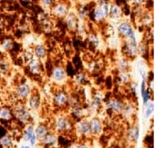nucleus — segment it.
I'll return each instance as SVG.
<instances>
[{
	"label": "nucleus",
	"mask_w": 156,
	"mask_h": 148,
	"mask_svg": "<svg viewBox=\"0 0 156 148\" xmlns=\"http://www.w3.org/2000/svg\"><path fill=\"white\" fill-rule=\"evenodd\" d=\"M142 96V99H143V104L144 106H146L149 102L153 101V90L151 88H147V90L141 95Z\"/></svg>",
	"instance_id": "obj_33"
},
{
	"label": "nucleus",
	"mask_w": 156,
	"mask_h": 148,
	"mask_svg": "<svg viewBox=\"0 0 156 148\" xmlns=\"http://www.w3.org/2000/svg\"><path fill=\"white\" fill-rule=\"evenodd\" d=\"M27 68L29 70V72L32 75H40L41 72L43 71V66H42V63L41 60L36 58V57H32L27 63Z\"/></svg>",
	"instance_id": "obj_16"
},
{
	"label": "nucleus",
	"mask_w": 156,
	"mask_h": 148,
	"mask_svg": "<svg viewBox=\"0 0 156 148\" xmlns=\"http://www.w3.org/2000/svg\"><path fill=\"white\" fill-rule=\"evenodd\" d=\"M145 106V110H144V117L145 119H150L151 116H153L154 112V101H151L149 102Z\"/></svg>",
	"instance_id": "obj_32"
},
{
	"label": "nucleus",
	"mask_w": 156,
	"mask_h": 148,
	"mask_svg": "<svg viewBox=\"0 0 156 148\" xmlns=\"http://www.w3.org/2000/svg\"><path fill=\"white\" fill-rule=\"evenodd\" d=\"M90 136H99L103 132V123L99 117H92L89 120Z\"/></svg>",
	"instance_id": "obj_11"
},
{
	"label": "nucleus",
	"mask_w": 156,
	"mask_h": 148,
	"mask_svg": "<svg viewBox=\"0 0 156 148\" xmlns=\"http://www.w3.org/2000/svg\"><path fill=\"white\" fill-rule=\"evenodd\" d=\"M117 69L119 72H125L130 70V60L124 56L119 58L116 62Z\"/></svg>",
	"instance_id": "obj_24"
},
{
	"label": "nucleus",
	"mask_w": 156,
	"mask_h": 148,
	"mask_svg": "<svg viewBox=\"0 0 156 148\" xmlns=\"http://www.w3.org/2000/svg\"><path fill=\"white\" fill-rule=\"evenodd\" d=\"M74 131L83 138L90 137V123L89 120L86 118L80 119L74 123Z\"/></svg>",
	"instance_id": "obj_8"
},
{
	"label": "nucleus",
	"mask_w": 156,
	"mask_h": 148,
	"mask_svg": "<svg viewBox=\"0 0 156 148\" xmlns=\"http://www.w3.org/2000/svg\"><path fill=\"white\" fill-rule=\"evenodd\" d=\"M88 40H89L90 44L92 45L94 47H98L99 45H100V39H99V37H98V35L96 34H93V33L89 34Z\"/></svg>",
	"instance_id": "obj_37"
},
{
	"label": "nucleus",
	"mask_w": 156,
	"mask_h": 148,
	"mask_svg": "<svg viewBox=\"0 0 156 148\" xmlns=\"http://www.w3.org/2000/svg\"><path fill=\"white\" fill-rule=\"evenodd\" d=\"M135 106L131 103V102H128V103H124V106H123V109H122V115L125 117V118H132L135 115Z\"/></svg>",
	"instance_id": "obj_22"
},
{
	"label": "nucleus",
	"mask_w": 156,
	"mask_h": 148,
	"mask_svg": "<svg viewBox=\"0 0 156 148\" xmlns=\"http://www.w3.org/2000/svg\"><path fill=\"white\" fill-rule=\"evenodd\" d=\"M141 22L144 25H146V26H150L152 24H153V15L147 12V13H144L141 16Z\"/></svg>",
	"instance_id": "obj_34"
},
{
	"label": "nucleus",
	"mask_w": 156,
	"mask_h": 148,
	"mask_svg": "<svg viewBox=\"0 0 156 148\" xmlns=\"http://www.w3.org/2000/svg\"><path fill=\"white\" fill-rule=\"evenodd\" d=\"M50 78L56 84H62L68 78L67 71L62 66H55L50 72Z\"/></svg>",
	"instance_id": "obj_9"
},
{
	"label": "nucleus",
	"mask_w": 156,
	"mask_h": 148,
	"mask_svg": "<svg viewBox=\"0 0 156 148\" xmlns=\"http://www.w3.org/2000/svg\"><path fill=\"white\" fill-rule=\"evenodd\" d=\"M14 47V41L11 38H5L2 41L1 45H0V48L2 51L4 52H8L10 50H12Z\"/></svg>",
	"instance_id": "obj_31"
},
{
	"label": "nucleus",
	"mask_w": 156,
	"mask_h": 148,
	"mask_svg": "<svg viewBox=\"0 0 156 148\" xmlns=\"http://www.w3.org/2000/svg\"><path fill=\"white\" fill-rule=\"evenodd\" d=\"M0 146L2 148H14L15 140L10 135H5L0 137Z\"/></svg>",
	"instance_id": "obj_23"
},
{
	"label": "nucleus",
	"mask_w": 156,
	"mask_h": 148,
	"mask_svg": "<svg viewBox=\"0 0 156 148\" xmlns=\"http://www.w3.org/2000/svg\"><path fill=\"white\" fill-rule=\"evenodd\" d=\"M126 137H127V140L132 144H136L138 142L139 137H140V128L138 125L133 124L128 128L127 133H126Z\"/></svg>",
	"instance_id": "obj_17"
},
{
	"label": "nucleus",
	"mask_w": 156,
	"mask_h": 148,
	"mask_svg": "<svg viewBox=\"0 0 156 148\" xmlns=\"http://www.w3.org/2000/svg\"><path fill=\"white\" fill-rule=\"evenodd\" d=\"M93 1H94L95 4H97V5H101V4H103L105 2H109V0H93Z\"/></svg>",
	"instance_id": "obj_42"
},
{
	"label": "nucleus",
	"mask_w": 156,
	"mask_h": 148,
	"mask_svg": "<svg viewBox=\"0 0 156 148\" xmlns=\"http://www.w3.org/2000/svg\"><path fill=\"white\" fill-rule=\"evenodd\" d=\"M32 53H33V56L37 58V59H39V60H42V59L46 58V56L48 55L47 48L43 45H35V47L32 50Z\"/></svg>",
	"instance_id": "obj_21"
},
{
	"label": "nucleus",
	"mask_w": 156,
	"mask_h": 148,
	"mask_svg": "<svg viewBox=\"0 0 156 148\" xmlns=\"http://www.w3.org/2000/svg\"><path fill=\"white\" fill-rule=\"evenodd\" d=\"M122 15H123V10H122V6L115 3L111 4L109 18L112 20H119L122 17Z\"/></svg>",
	"instance_id": "obj_19"
},
{
	"label": "nucleus",
	"mask_w": 156,
	"mask_h": 148,
	"mask_svg": "<svg viewBox=\"0 0 156 148\" xmlns=\"http://www.w3.org/2000/svg\"><path fill=\"white\" fill-rule=\"evenodd\" d=\"M14 116L13 110L6 106L0 107V120L2 121H9Z\"/></svg>",
	"instance_id": "obj_26"
},
{
	"label": "nucleus",
	"mask_w": 156,
	"mask_h": 148,
	"mask_svg": "<svg viewBox=\"0 0 156 148\" xmlns=\"http://www.w3.org/2000/svg\"><path fill=\"white\" fill-rule=\"evenodd\" d=\"M35 135L34 133V126L30 123L27 126V127L25 128V132L23 134V140L26 143H28L29 140L32 138V136Z\"/></svg>",
	"instance_id": "obj_29"
},
{
	"label": "nucleus",
	"mask_w": 156,
	"mask_h": 148,
	"mask_svg": "<svg viewBox=\"0 0 156 148\" xmlns=\"http://www.w3.org/2000/svg\"><path fill=\"white\" fill-rule=\"evenodd\" d=\"M102 102H103V97L101 95H100L98 93L96 95H94L91 98V101L90 103L89 107L87 108L89 111V114L90 112H95V111L99 110L102 106Z\"/></svg>",
	"instance_id": "obj_18"
},
{
	"label": "nucleus",
	"mask_w": 156,
	"mask_h": 148,
	"mask_svg": "<svg viewBox=\"0 0 156 148\" xmlns=\"http://www.w3.org/2000/svg\"><path fill=\"white\" fill-rule=\"evenodd\" d=\"M10 70V64L7 60L0 58V74H6Z\"/></svg>",
	"instance_id": "obj_36"
},
{
	"label": "nucleus",
	"mask_w": 156,
	"mask_h": 148,
	"mask_svg": "<svg viewBox=\"0 0 156 148\" xmlns=\"http://www.w3.org/2000/svg\"><path fill=\"white\" fill-rule=\"evenodd\" d=\"M55 2H56V0H40L41 5L46 8H50Z\"/></svg>",
	"instance_id": "obj_39"
},
{
	"label": "nucleus",
	"mask_w": 156,
	"mask_h": 148,
	"mask_svg": "<svg viewBox=\"0 0 156 148\" xmlns=\"http://www.w3.org/2000/svg\"><path fill=\"white\" fill-rule=\"evenodd\" d=\"M77 16L79 20H85L89 16V10L84 5H80L77 9Z\"/></svg>",
	"instance_id": "obj_30"
},
{
	"label": "nucleus",
	"mask_w": 156,
	"mask_h": 148,
	"mask_svg": "<svg viewBox=\"0 0 156 148\" xmlns=\"http://www.w3.org/2000/svg\"><path fill=\"white\" fill-rule=\"evenodd\" d=\"M147 148H153V147H147Z\"/></svg>",
	"instance_id": "obj_48"
},
{
	"label": "nucleus",
	"mask_w": 156,
	"mask_h": 148,
	"mask_svg": "<svg viewBox=\"0 0 156 148\" xmlns=\"http://www.w3.org/2000/svg\"><path fill=\"white\" fill-rule=\"evenodd\" d=\"M42 146L45 148H56L58 144V134L54 131H49L47 136H45L41 140H39Z\"/></svg>",
	"instance_id": "obj_10"
},
{
	"label": "nucleus",
	"mask_w": 156,
	"mask_h": 148,
	"mask_svg": "<svg viewBox=\"0 0 156 148\" xmlns=\"http://www.w3.org/2000/svg\"><path fill=\"white\" fill-rule=\"evenodd\" d=\"M99 7L101 8L105 19H109V15H110V8H111V3L110 2H105L101 5H99Z\"/></svg>",
	"instance_id": "obj_35"
},
{
	"label": "nucleus",
	"mask_w": 156,
	"mask_h": 148,
	"mask_svg": "<svg viewBox=\"0 0 156 148\" xmlns=\"http://www.w3.org/2000/svg\"><path fill=\"white\" fill-rule=\"evenodd\" d=\"M122 54L123 56L128 58L129 60L133 59L138 56V42L136 38L123 41Z\"/></svg>",
	"instance_id": "obj_3"
},
{
	"label": "nucleus",
	"mask_w": 156,
	"mask_h": 148,
	"mask_svg": "<svg viewBox=\"0 0 156 148\" xmlns=\"http://www.w3.org/2000/svg\"><path fill=\"white\" fill-rule=\"evenodd\" d=\"M117 34L119 35V36L124 40H128V39H133L136 38V35H135V30L133 26V25L125 20H122L121 22H119L117 27Z\"/></svg>",
	"instance_id": "obj_2"
},
{
	"label": "nucleus",
	"mask_w": 156,
	"mask_h": 148,
	"mask_svg": "<svg viewBox=\"0 0 156 148\" xmlns=\"http://www.w3.org/2000/svg\"><path fill=\"white\" fill-rule=\"evenodd\" d=\"M49 131H50V129H49L48 126L46 124H39L36 127H34V133L38 141L41 140L45 136H47V134H48Z\"/></svg>",
	"instance_id": "obj_20"
},
{
	"label": "nucleus",
	"mask_w": 156,
	"mask_h": 148,
	"mask_svg": "<svg viewBox=\"0 0 156 148\" xmlns=\"http://www.w3.org/2000/svg\"><path fill=\"white\" fill-rule=\"evenodd\" d=\"M51 14L57 18H64L69 13V5L66 1H56L50 7Z\"/></svg>",
	"instance_id": "obj_5"
},
{
	"label": "nucleus",
	"mask_w": 156,
	"mask_h": 148,
	"mask_svg": "<svg viewBox=\"0 0 156 148\" xmlns=\"http://www.w3.org/2000/svg\"><path fill=\"white\" fill-rule=\"evenodd\" d=\"M89 114V111L87 108L83 107L81 105L80 106H75V107H71L70 108V118L72 119V121L76 122V121H79L80 119H83V118H86V116H88Z\"/></svg>",
	"instance_id": "obj_14"
},
{
	"label": "nucleus",
	"mask_w": 156,
	"mask_h": 148,
	"mask_svg": "<svg viewBox=\"0 0 156 148\" xmlns=\"http://www.w3.org/2000/svg\"><path fill=\"white\" fill-rule=\"evenodd\" d=\"M13 110L14 116L22 124H30L31 121V114L30 111L27 108L26 106L23 104H17Z\"/></svg>",
	"instance_id": "obj_4"
},
{
	"label": "nucleus",
	"mask_w": 156,
	"mask_h": 148,
	"mask_svg": "<svg viewBox=\"0 0 156 148\" xmlns=\"http://www.w3.org/2000/svg\"><path fill=\"white\" fill-rule=\"evenodd\" d=\"M0 107H1V102H0Z\"/></svg>",
	"instance_id": "obj_47"
},
{
	"label": "nucleus",
	"mask_w": 156,
	"mask_h": 148,
	"mask_svg": "<svg viewBox=\"0 0 156 148\" xmlns=\"http://www.w3.org/2000/svg\"><path fill=\"white\" fill-rule=\"evenodd\" d=\"M74 82L78 86H85L89 82V77L85 72H79L74 76Z\"/></svg>",
	"instance_id": "obj_27"
},
{
	"label": "nucleus",
	"mask_w": 156,
	"mask_h": 148,
	"mask_svg": "<svg viewBox=\"0 0 156 148\" xmlns=\"http://www.w3.org/2000/svg\"><path fill=\"white\" fill-rule=\"evenodd\" d=\"M70 1H77V0H70Z\"/></svg>",
	"instance_id": "obj_46"
},
{
	"label": "nucleus",
	"mask_w": 156,
	"mask_h": 148,
	"mask_svg": "<svg viewBox=\"0 0 156 148\" xmlns=\"http://www.w3.org/2000/svg\"><path fill=\"white\" fill-rule=\"evenodd\" d=\"M65 24L66 26L68 27V29L69 31H77L78 26H79V18L77 16V15L73 12H69L65 17Z\"/></svg>",
	"instance_id": "obj_15"
},
{
	"label": "nucleus",
	"mask_w": 156,
	"mask_h": 148,
	"mask_svg": "<svg viewBox=\"0 0 156 148\" xmlns=\"http://www.w3.org/2000/svg\"><path fill=\"white\" fill-rule=\"evenodd\" d=\"M117 79H118L119 83H120L121 85H123V86L129 85L131 82H133L132 75L130 74L129 71L119 72V74H118V76H117Z\"/></svg>",
	"instance_id": "obj_25"
},
{
	"label": "nucleus",
	"mask_w": 156,
	"mask_h": 148,
	"mask_svg": "<svg viewBox=\"0 0 156 148\" xmlns=\"http://www.w3.org/2000/svg\"><path fill=\"white\" fill-rule=\"evenodd\" d=\"M20 1H22V2H24V3H28V2H30L31 0H20Z\"/></svg>",
	"instance_id": "obj_45"
},
{
	"label": "nucleus",
	"mask_w": 156,
	"mask_h": 148,
	"mask_svg": "<svg viewBox=\"0 0 156 148\" xmlns=\"http://www.w3.org/2000/svg\"><path fill=\"white\" fill-rule=\"evenodd\" d=\"M53 127L54 132L57 134L69 135L74 131V122L69 116L61 115L55 119Z\"/></svg>",
	"instance_id": "obj_1"
},
{
	"label": "nucleus",
	"mask_w": 156,
	"mask_h": 148,
	"mask_svg": "<svg viewBox=\"0 0 156 148\" xmlns=\"http://www.w3.org/2000/svg\"><path fill=\"white\" fill-rule=\"evenodd\" d=\"M148 81L147 79H143L142 80V83H141V86H140V94L143 95L148 88Z\"/></svg>",
	"instance_id": "obj_38"
},
{
	"label": "nucleus",
	"mask_w": 156,
	"mask_h": 148,
	"mask_svg": "<svg viewBox=\"0 0 156 148\" xmlns=\"http://www.w3.org/2000/svg\"><path fill=\"white\" fill-rule=\"evenodd\" d=\"M123 106H124V103L118 98H111L106 104L107 109L116 115H122Z\"/></svg>",
	"instance_id": "obj_13"
},
{
	"label": "nucleus",
	"mask_w": 156,
	"mask_h": 148,
	"mask_svg": "<svg viewBox=\"0 0 156 148\" xmlns=\"http://www.w3.org/2000/svg\"><path fill=\"white\" fill-rule=\"evenodd\" d=\"M77 148H90V146L86 143H80L79 145H77Z\"/></svg>",
	"instance_id": "obj_41"
},
{
	"label": "nucleus",
	"mask_w": 156,
	"mask_h": 148,
	"mask_svg": "<svg viewBox=\"0 0 156 148\" xmlns=\"http://www.w3.org/2000/svg\"><path fill=\"white\" fill-rule=\"evenodd\" d=\"M20 148H32V147H31L29 145H23V146H22Z\"/></svg>",
	"instance_id": "obj_43"
},
{
	"label": "nucleus",
	"mask_w": 156,
	"mask_h": 148,
	"mask_svg": "<svg viewBox=\"0 0 156 148\" xmlns=\"http://www.w3.org/2000/svg\"><path fill=\"white\" fill-rule=\"evenodd\" d=\"M92 19L96 23H102L106 20L99 5L95 6L92 10Z\"/></svg>",
	"instance_id": "obj_28"
},
{
	"label": "nucleus",
	"mask_w": 156,
	"mask_h": 148,
	"mask_svg": "<svg viewBox=\"0 0 156 148\" xmlns=\"http://www.w3.org/2000/svg\"><path fill=\"white\" fill-rule=\"evenodd\" d=\"M69 95L64 90H57L53 92L52 102L53 105L58 108H64L68 106Z\"/></svg>",
	"instance_id": "obj_6"
},
{
	"label": "nucleus",
	"mask_w": 156,
	"mask_h": 148,
	"mask_svg": "<svg viewBox=\"0 0 156 148\" xmlns=\"http://www.w3.org/2000/svg\"><path fill=\"white\" fill-rule=\"evenodd\" d=\"M69 148H77V145H72V146H70Z\"/></svg>",
	"instance_id": "obj_44"
},
{
	"label": "nucleus",
	"mask_w": 156,
	"mask_h": 148,
	"mask_svg": "<svg viewBox=\"0 0 156 148\" xmlns=\"http://www.w3.org/2000/svg\"><path fill=\"white\" fill-rule=\"evenodd\" d=\"M32 87L31 86L28 84V83H21L19 85H17L15 88V91H14V94H15V96L17 100L19 101H24V100H27L29 96L31 95L32 93Z\"/></svg>",
	"instance_id": "obj_7"
},
{
	"label": "nucleus",
	"mask_w": 156,
	"mask_h": 148,
	"mask_svg": "<svg viewBox=\"0 0 156 148\" xmlns=\"http://www.w3.org/2000/svg\"><path fill=\"white\" fill-rule=\"evenodd\" d=\"M27 108L29 111H37L39 109L41 105V97L37 92H33L27 99Z\"/></svg>",
	"instance_id": "obj_12"
},
{
	"label": "nucleus",
	"mask_w": 156,
	"mask_h": 148,
	"mask_svg": "<svg viewBox=\"0 0 156 148\" xmlns=\"http://www.w3.org/2000/svg\"><path fill=\"white\" fill-rule=\"evenodd\" d=\"M146 1H147V0H130L131 4H132L134 7L144 5L145 3H146Z\"/></svg>",
	"instance_id": "obj_40"
}]
</instances>
